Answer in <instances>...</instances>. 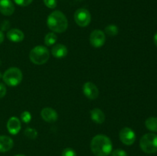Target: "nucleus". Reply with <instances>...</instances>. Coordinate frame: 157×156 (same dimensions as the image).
I'll return each mask as SVG.
<instances>
[{"instance_id":"obj_30","label":"nucleus","mask_w":157,"mask_h":156,"mask_svg":"<svg viewBox=\"0 0 157 156\" xmlns=\"http://www.w3.org/2000/svg\"><path fill=\"white\" fill-rule=\"evenodd\" d=\"M15 156H26V155H25V154H15Z\"/></svg>"},{"instance_id":"obj_21","label":"nucleus","mask_w":157,"mask_h":156,"mask_svg":"<svg viewBox=\"0 0 157 156\" xmlns=\"http://www.w3.org/2000/svg\"><path fill=\"white\" fill-rule=\"evenodd\" d=\"M32 120V114L29 111H24L21 113V121L24 123H29Z\"/></svg>"},{"instance_id":"obj_18","label":"nucleus","mask_w":157,"mask_h":156,"mask_svg":"<svg viewBox=\"0 0 157 156\" xmlns=\"http://www.w3.org/2000/svg\"><path fill=\"white\" fill-rule=\"evenodd\" d=\"M58 40V36L55 34V32H49L44 37V44L47 46H52L56 43Z\"/></svg>"},{"instance_id":"obj_14","label":"nucleus","mask_w":157,"mask_h":156,"mask_svg":"<svg viewBox=\"0 0 157 156\" xmlns=\"http://www.w3.org/2000/svg\"><path fill=\"white\" fill-rule=\"evenodd\" d=\"M14 142L7 136H0V152H7L12 148Z\"/></svg>"},{"instance_id":"obj_11","label":"nucleus","mask_w":157,"mask_h":156,"mask_svg":"<svg viewBox=\"0 0 157 156\" xmlns=\"http://www.w3.org/2000/svg\"><path fill=\"white\" fill-rule=\"evenodd\" d=\"M21 128V121L15 116L9 118L7 122V129L11 135H17Z\"/></svg>"},{"instance_id":"obj_25","label":"nucleus","mask_w":157,"mask_h":156,"mask_svg":"<svg viewBox=\"0 0 157 156\" xmlns=\"http://www.w3.org/2000/svg\"><path fill=\"white\" fill-rule=\"evenodd\" d=\"M44 3L46 7L49 9H55L57 6V0H44Z\"/></svg>"},{"instance_id":"obj_4","label":"nucleus","mask_w":157,"mask_h":156,"mask_svg":"<svg viewBox=\"0 0 157 156\" xmlns=\"http://www.w3.org/2000/svg\"><path fill=\"white\" fill-rule=\"evenodd\" d=\"M22 79V72L18 67H10L2 75L3 81L9 87H16L21 84Z\"/></svg>"},{"instance_id":"obj_6","label":"nucleus","mask_w":157,"mask_h":156,"mask_svg":"<svg viewBox=\"0 0 157 156\" xmlns=\"http://www.w3.org/2000/svg\"><path fill=\"white\" fill-rule=\"evenodd\" d=\"M75 21L80 27H87L91 21V15L87 9L81 8L75 12Z\"/></svg>"},{"instance_id":"obj_2","label":"nucleus","mask_w":157,"mask_h":156,"mask_svg":"<svg viewBox=\"0 0 157 156\" xmlns=\"http://www.w3.org/2000/svg\"><path fill=\"white\" fill-rule=\"evenodd\" d=\"M47 25L53 32L63 33L68 27V21L62 12L55 10L48 16Z\"/></svg>"},{"instance_id":"obj_5","label":"nucleus","mask_w":157,"mask_h":156,"mask_svg":"<svg viewBox=\"0 0 157 156\" xmlns=\"http://www.w3.org/2000/svg\"><path fill=\"white\" fill-rule=\"evenodd\" d=\"M140 146L142 151L147 154L157 152V135L147 133L143 136L140 141Z\"/></svg>"},{"instance_id":"obj_19","label":"nucleus","mask_w":157,"mask_h":156,"mask_svg":"<svg viewBox=\"0 0 157 156\" xmlns=\"http://www.w3.org/2000/svg\"><path fill=\"white\" fill-rule=\"evenodd\" d=\"M104 32L107 34L108 36L110 37H114L117 36L118 35V32H119V28L117 25L115 24H109L104 29Z\"/></svg>"},{"instance_id":"obj_27","label":"nucleus","mask_w":157,"mask_h":156,"mask_svg":"<svg viewBox=\"0 0 157 156\" xmlns=\"http://www.w3.org/2000/svg\"><path fill=\"white\" fill-rule=\"evenodd\" d=\"M9 27V21L6 20V21H3L1 24V31L3 32V31H6Z\"/></svg>"},{"instance_id":"obj_26","label":"nucleus","mask_w":157,"mask_h":156,"mask_svg":"<svg viewBox=\"0 0 157 156\" xmlns=\"http://www.w3.org/2000/svg\"><path fill=\"white\" fill-rule=\"evenodd\" d=\"M6 92H7V90H6V87L5 86V84L0 83V99L6 96Z\"/></svg>"},{"instance_id":"obj_7","label":"nucleus","mask_w":157,"mask_h":156,"mask_svg":"<svg viewBox=\"0 0 157 156\" xmlns=\"http://www.w3.org/2000/svg\"><path fill=\"white\" fill-rule=\"evenodd\" d=\"M90 44L95 48H100L102 47L106 41V36L105 34L103 31L96 29L94 30L90 33V38H89Z\"/></svg>"},{"instance_id":"obj_16","label":"nucleus","mask_w":157,"mask_h":156,"mask_svg":"<svg viewBox=\"0 0 157 156\" xmlns=\"http://www.w3.org/2000/svg\"><path fill=\"white\" fill-rule=\"evenodd\" d=\"M90 118L92 120L98 124H102L105 121V115L104 112L99 108H94L90 110Z\"/></svg>"},{"instance_id":"obj_22","label":"nucleus","mask_w":157,"mask_h":156,"mask_svg":"<svg viewBox=\"0 0 157 156\" xmlns=\"http://www.w3.org/2000/svg\"><path fill=\"white\" fill-rule=\"evenodd\" d=\"M61 156H78L77 153L73 148H66L63 150L61 153Z\"/></svg>"},{"instance_id":"obj_23","label":"nucleus","mask_w":157,"mask_h":156,"mask_svg":"<svg viewBox=\"0 0 157 156\" xmlns=\"http://www.w3.org/2000/svg\"><path fill=\"white\" fill-rule=\"evenodd\" d=\"M111 156H128V154L124 149L117 148L111 151Z\"/></svg>"},{"instance_id":"obj_13","label":"nucleus","mask_w":157,"mask_h":156,"mask_svg":"<svg viewBox=\"0 0 157 156\" xmlns=\"http://www.w3.org/2000/svg\"><path fill=\"white\" fill-rule=\"evenodd\" d=\"M6 36H7L8 39L9 41L15 43L21 42L24 40L25 38V35L23 32L18 28H12L9 30L7 34H6Z\"/></svg>"},{"instance_id":"obj_9","label":"nucleus","mask_w":157,"mask_h":156,"mask_svg":"<svg viewBox=\"0 0 157 156\" xmlns=\"http://www.w3.org/2000/svg\"><path fill=\"white\" fill-rule=\"evenodd\" d=\"M83 93L90 99H95L99 96V90L98 87L92 82H86L82 87Z\"/></svg>"},{"instance_id":"obj_3","label":"nucleus","mask_w":157,"mask_h":156,"mask_svg":"<svg viewBox=\"0 0 157 156\" xmlns=\"http://www.w3.org/2000/svg\"><path fill=\"white\" fill-rule=\"evenodd\" d=\"M50 54L45 46L38 45L34 47L29 53V58L33 64L36 65L44 64L48 61Z\"/></svg>"},{"instance_id":"obj_1","label":"nucleus","mask_w":157,"mask_h":156,"mask_svg":"<svg viewBox=\"0 0 157 156\" xmlns=\"http://www.w3.org/2000/svg\"><path fill=\"white\" fill-rule=\"evenodd\" d=\"M90 149L96 156H107L113 151V144L108 136L99 134L90 142Z\"/></svg>"},{"instance_id":"obj_28","label":"nucleus","mask_w":157,"mask_h":156,"mask_svg":"<svg viewBox=\"0 0 157 156\" xmlns=\"http://www.w3.org/2000/svg\"><path fill=\"white\" fill-rule=\"evenodd\" d=\"M4 38H5V35L4 34H3V32H2V31L0 30V44L3 42Z\"/></svg>"},{"instance_id":"obj_17","label":"nucleus","mask_w":157,"mask_h":156,"mask_svg":"<svg viewBox=\"0 0 157 156\" xmlns=\"http://www.w3.org/2000/svg\"><path fill=\"white\" fill-rule=\"evenodd\" d=\"M145 125L147 129L152 132H157V118L150 117L147 119L145 122Z\"/></svg>"},{"instance_id":"obj_15","label":"nucleus","mask_w":157,"mask_h":156,"mask_svg":"<svg viewBox=\"0 0 157 156\" xmlns=\"http://www.w3.org/2000/svg\"><path fill=\"white\" fill-rule=\"evenodd\" d=\"M52 54L56 58H63L67 54V48L62 44H58L52 48Z\"/></svg>"},{"instance_id":"obj_31","label":"nucleus","mask_w":157,"mask_h":156,"mask_svg":"<svg viewBox=\"0 0 157 156\" xmlns=\"http://www.w3.org/2000/svg\"><path fill=\"white\" fill-rule=\"evenodd\" d=\"M2 75L1 72H0V80H1V79H2Z\"/></svg>"},{"instance_id":"obj_8","label":"nucleus","mask_w":157,"mask_h":156,"mask_svg":"<svg viewBox=\"0 0 157 156\" xmlns=\"http://www.w3.org/2000/svg\"><path fill=\"white\" fill-rule=\"evenodd\" d=\"M120 140L126 145H131L136 141V134L132 128L124 127L120 131Z\"/></svg>"},{"instance_id":"obj_10","label":"nucleus","mask_w":157,"mask_h":156,"mask_svg":"<svg viewBox=\"0 0 157 156\" xmlns=\"http://www.w3.org/2000/svg\"><path fill=\"white\" fill-rule=\"evenodd\" d=\"M41 116L45 122L52 123L58 120V113L51 107H44L41 111Z\"/></svg>"},{"instance_id":"obj_12","label":"nucleus","mask_w":157,"mask_h":156,"mask_svg":"<svg viewBox=\"0 0 157 156\" xmlns=\"http://www.w3.org/2000/svg\"><path fill=\"white\" fill-rule=\"evenodd\" d=\"M15 12V6L11 0H0V12L6 16H10Z\"/></svg>"},{"instance_id":"obj_20","label":"nucleus","mask_w":157,"mask_h":156,"mask_svg":"<svg viewBox=\"0 0 157 156\" xmlns=\"http://www.w3.org/2000/svg\"><path fill=\"white\" fill-rule=\"evenodd\" d=\"M24 134L28 139H37L38 137V132H37L36 129L35 128H26L24 131Z\"/></svg>"},{"instance_id":"obj_29","label":"nucleus","mask_w":157,"mask_h":156,"mask_svg":"<svg viewBox=\"0 0 157 156\" xmlns=\"http://www.w3.org/2000/svg\"><path fill=\"white\" fill-rule=\"evenodd\" d=\"M153 41H154L155 44H156V46L157 47V32L155 34L154 37H153Z\"/></svg>"},{"instance_id":"obj_32","label":"nucleus","mask_w":157,"mask_h":156,"mask_svg":"<svg viewBox=\"0 0 157 156\" xmlns=\"http://www.w3.org/2000/svg\"><path fill=\"white\" fill-rule=\"evenodd\" d=\"M1 64H2V61H1V60H0V66H1Z\"/></svg>"},{"instance_id":"obj_24","label":"nucleus","mask_w":157,"mask_h":156,"mask_svg":"<svg viewBox=\"0 0 157 156\" xmlns=\"http://www.w3.org/2000/svg\"><path fill=\"white\" fill-rule=\"evenodd\" d=\"M13 1L18 6H21V7H26V6H29L33 2V0H13Z\"/></svg>"}]
</instances>
